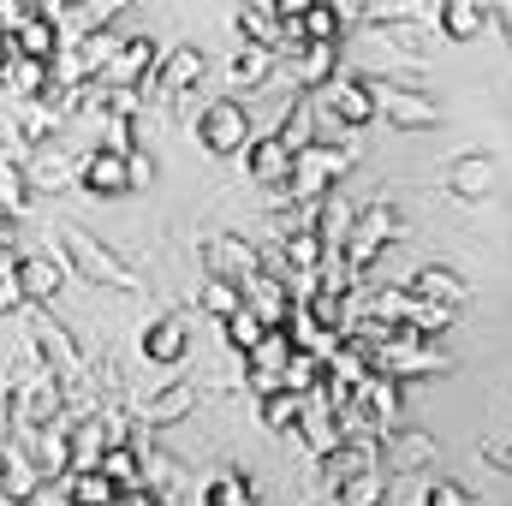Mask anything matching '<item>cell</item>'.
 Returning a JSON list of instances; mask_svg holds the SVG:
<instances>
[{
  "mask_svg": "<svg viewBox=\"0 0 512 506\" xmlns=\"http://www.w3.org/2000/svg\"><path fill=\"white\" fill-rule=\"evenodd\" d=\"M155 66H161V48H155L149 36H126V48H120L114 66L102 72V84H108V90H137V96H143V84L155 78Z\"/></svg>",
  "mask_w": 512,
  "mask_h": 506,
  "instance_id": "5bb4252c",
  "label": "cell"
},
{
  "mask_svg": "<svg viewBox=\"0 0 512 506\" xmlns=\"http://www.w3.org/2000/svg\"><path fill=\"white\" fill-rule=\"evenodd\" d=\"M6 42H12V60H36V66H54L60 60V30H54L48 6H24L18 12V30Z\"/></svg>",
  "mask_w": 512,
  "mask_h": 506,
  "instance_id": "7c38bea8",
  "label": "cell"
},
{
  "mask_svg": "<svg viewBox=\"0 0 512 506\" xmlns=\"http://www.w3.org/2000/svg\"><path fill=\"white\" fill-rule=\"evenodd\" d=\"M399 233H405V227H399V209H393V203H364V215H358V227H352V239H346V251L340 256L364 274V268H370Z\"/></svg>",
  "mask_w": 512,
  "mask_h": 506,
  "instance_id": "ba28073f",
  "label": "cell"
},
{
  "mask_svg": "<svg viewBox=\"0 0 512 506\" xmlns=\"http://www.w3.org/2000/svg\"><path fill=\"white\" fill-rule=\"evenodd\" d=\"M423 506H483V501H477V489H465L459 477H435V483L423 489Z\"/></svg>",
  "mask_w": 512,
  "mask_h": 506,
  "instance_id": "8d00e7d4",
  "label": "cell"
},
{
  "mask_svg": "<svg viewBox=\"0 0 512 506\" xmlns=\"http://www.w3.org/2000/svg\"><path fill=\"white\" fill-rule=\"evenodd\" d=\"M120 495H126V489H114L102 471H72V477H66V501L72 506H114Z\"/></svg>",
  "mask_w": 512,
  "mask_h": 506,
  "instance_id": "1f68e13d",
  "label": "cell"
},
{
  "mask_svg": "<svg viewBox=\"0 0 512 506\" xmlns=\"http://www.w3.org/2000/svg\"><path fill=\"white\" fill-rule=\"evenodd\" d=\"M382 501H387V471L376 465V471L352 477V483H346V489H340L328 506H382Z\"/></svg>",
  "mask_w": 512,
  "mask_h": 506,
  "instance_id": "836d02e7",
  "label": "cell"
},
{
  "mask_svg": "<svg viewBox=\"0 0 512 506\" xmlns=\"http://www.w3.org/2000/svg\"><path fill=\"white\" fill-rule=\"evenodd\" d=\"M489 12H495V6H477V0H441V6H435V24H441V36H453V42H471V36L489 24Z\"/></svg>",
  "mask_w": 512,
  "mask_h": 506,
  "instance_id": "4dcf8cb0",
  "label": "cell"
},
{
  "mask_svg": "<svg viewBox=\"0 0 512 506\" xmlns=\"http://www.w3.org/2000/svg\"><path fill=\"white\" fill-rule=\"evenodd\" d=\"M18 316H24V328H30V346L42 352L48 376L66 387V399H72V393H90V376H84V358H78V340H72V328H60V322L48 316V304H24Z\"/></svg>",
  "mask_w": 512,
  "mask_h": 506,
  "instance_id": "6da1fadb",
  "label": "cell"
},
{
  "mask_svg": "<svg viewBox=\"0 0 512 506\" xmlns=\"http://www.w3.org/2000/svg\"><path fill=\"white\" fill-rule=\"evenodd\" d=\"M197 405V387L191 381H179V387H155V393H131V423H143V429H161V423H173V417H185Z\"/></svg>",
  "mask_w": 512,
  "mask_h": 506,
  "instance_id": "2e32d148",
  "label": "cell"
},
{
  "mask_svg": "<svg viewBox=\"0 0 512 506\" xmlns=\"http://www.w3.org/2000/svg\"><path fill=\"white\" fill-rule=\"evenodd\" d=\"M256 417H262L268 429H280V435H298V417H304V399H298V393H268V399L256 405Z\"/></svg>",
  "mask_w": 512,
  "mask_h": 506,
  "instance_id": "d6a6232c",
  "label": "cell"
},
{
  "mask_svg": "<svg viewBox=\"0 0 512 506\" xmlns=\"http://www.w3.org/2000/svg\"><path fill=\"white\" fill-rule=\"evenodd\" d=\"M399 393H405V387L393 376H376V370L358 381V405L370 411V423H376L382 435H399V423H405V399H399Z\"/></svg>",
  "mask_w": 512,
  "mask_h": 506,
  "instance_id": "e0dca14e",
  "label": "cell"
},
{
  "mask_svg": "<svg viewBox=\"0 0 512 506\" xmlns=\"http://www.w3.org/2000/svg\"><path fill=\"white\" fill-rule=\"evenodd\" d=\"M60 251H66V268H72V274H84V280H96V286H114V292L143 298V280H137V268H126V262L108 251L96 233H84L78 221H66V227H60Z\"/></svg>",
  "mask_w": 512,
  "mask_h": 506,
  "instance_id": "7a4b0ae2",
  "label": "cell"
},
{
  "mask_svg": "<svg viewBox=\"0 0 512 506\" xmlns=\"http://www.w3.org/2000/svg\"><path fill=\"white\" fill-rule=\"evenodd\" d=\"M447 191H453L459 203H483V197L495 191V155H459V161L447 167Z\"/></svg>",
  "mask_w": 512,
  "mask_h": 506,
  "instance_id": "cb8c5ba5",
  "label": "cell"
},
{
  "mask_svg": "<svg viewBox=\"0 0 512 506\" xmlns=\"http://www.w3.org/2000/svg\"><path fill=\"white\" fill-rule=\"evenodd\" d=\"M203 72H209L203 48H197V42H179V48H167V54H161L155 78L143 84V102H149V108H173V102H185V96L203 84Z\"/></svg>",
  "mask_w": 512,
  "mask_h": 506,
  "instance_id": "5b68a950",
  "label": "cell"
},
{
  "mask_svg": "<svg viewBox=\"0 0 512 506\" xmlns=\"http://www.w3.org/2000/svg\"><path fill=\"white\" fill-rule=\"evenodd\" d=\"M316 102H322L340 126H370V120L382 114V108H376V84H370V78H358V72H340Z\"/></svg>",
  "mask_w": 512,
  "mask_h": 506,
  "instance_id": "8fae6325",
  "label": "cell"
},
{
  "mask_svg": "<svg viewBox=\"0 0 512 506\" xmlns=\"http://www.w3.org/2000/svg\"><path fill=\"white\" fill-rule=\"evenodd\" d=\"M358 167V155L346 143H310L298 161H292V185L280 191V203H322L334 197V185Z\"/></svg>",
  "mask_w": 512,
  "mask_h": 506,
  "instance_id": "3957f363",
  "label": "cell"
},
{
  "mask_svg": "<svg viewBox=\"0 0 512 506\" xmlns=\"http://www.w3.org/2000/svg\"><path fill=\"white\" fill-rule=\"evenodd\" d=\"M233 24H239V36L251 42V48H268V54H286V18H280V0H256V6H239L233 12Z\"/></svg>",
  "mask_w": 512,
  "mask_h": 506,
  "instance_id": "44dd1931",
  "label": "cell"
},
{
  "mask_svg": "<svg viewBox=\"0 0 512 506\" xmlns=\"http://www.w3.org/2000/svg\"><path fill=\"white\" fill-rule=\"evenodd\" d=\"M149 179H155V161H149V149H131V185H137V191H149Z\"/></svg>",
  "mask_w": 512,
  "mask_h": 506,
  "instance_id": "74e56055",
  "label": "cell"
},
{
  "mask_svg": "<svg viewBox=\"0 0 512 506\" xmlns=\"http://www.w3.org/2000/svg\"><path fill=\"white\" fill-rule=\"evenodd\" d=\"M6 161H12V155H6V149H0V167H6Z\"/></svg>",
  "mask_w": 512,
  "mask_h": 506,
  "instance_id": "60d3db41",
  "label": "cell"
},
{
  "mask_svg": "<svg viewBox=\"0 0 512 506\" xmlns=\"http://www.w3.org/2000/svg\"><path fill=\"white\" fill-rule=\"evenodd\" d=\"M376 84V78H370ZM376 108H382V120H393L399 131H435L447 114L435 108V96L429 90H411V84H376Z\"/></svg>",
  "mask_w": 512,
  "mask_h": 506,
  "instance_id": "9c48e42d",
  "label": "cell"
},
{
  "mask_svg": "<svg viewBox=\"0 0 512 506\" xmlns=\"http://www.w3.org/2000/svg\"><path fill=\"white\" fill-rule=\"evenodd\" d=\"M24 453H30V465H36L42 483H66L72 477V417L54 423V429H42V435H30Z\"/></svg>",
  "mask_w": 512,
  "mask_h": 506,
  "instance_id": "9a60e30c",
  "label": "cell"
},
{
  "mask_svg": "<svg viewBox=\"0 0 512 506\" xmlns=\"http://www.w3.org/2000/svg\"><path fill=\"white\" fill-rule=\"evenodd\" d=\"M292 72H298L304 96H310V90L322 96V90H328V84L340 78V48H334V42H310V48H304V54L292 60Z\"/></svg>",
  "mask_w": 512,
  "mask_h": 506,
  "instance_id": "f1b7e54d",
  "label": "cell"
},
{
  "mask_svg": "<svg viewBox=\"0 0 512 506\" xmlns=\"http://www.w3.org/2000/svg\"><path fill=\"white\" fill-rule=\"evenodd\" d=\"M0 453H6V435H0Z\"/></svg>",
  "mask_w": 512,
  "mask_h": 506,
  "instance_id": "b9f144b4",
  "label": "cell"
},
{
  "mask_svg": "<svg viewBox=\"0 0 512 506\" xmlns=\"http://www.w3.org/2000/svg\"><path fill=\"white\" fill-rule=\"evenodd\" d=\"M298 435H304V447L316 453V459H328L346 435H340V417H334V405L322 399V393H310L304 399V417H298Z\"/></svg>",
  "mask_w": 512,
  "mask_h": 506,
  "instance_id": "603a6c76",
  "label": "cell"
},
{
  "mask_svg": "<svg viewBox=\"0 0 512 506\" xmlns=\"http://www.w3.org/2000/svg\"><path fill=\"white\" fill-rule=\"evenodd\" d=\"M0 90H6V84H0Z\"/></svg>",
  "mask_w": 512,
  "mask_h": 506,
  "instance_id": "7bdbcfd3",
  "label": "cell"
},
{
  "mask_svg": "<svg viewBox=\"0 0 512 506\" xmlns=\"http://www.w3.org/2000/svg\"><path fill=\"white\" fill-rule=\"evenodd\" d=\"M131 447H137V465H143V489H155L167 506L191 489V471H185L179 459H167V453H161L149 435H131Z\"/></svg>",
  "mask_w": 512,
  "mask_h": 506,
  "instance_id": "4fadbf2b",
  "label": "cell"
},
{
  "mask_svg": "<svg viewBox=\"0 0 512 506\" xmlns=\"http://www.w3.org/2000/svg\"><path fill=\"white\" fill-rule=\"evenodd\" d=\"M483 459H489L495 471H512V441H507V447H501V441H489V447H483Z\"/></svg>",
  "mask_w": 512,
  "mask_h": 506,
  "instance_id": "f35d334b",
  "label": "cell"
},
{
  "mask_svg": "<svg viewBox=\"0 0 512 506\" xmlns=\"http://www.w3.org/2000/svg\"><path fill=\"white\" fill-rule=\"evenodd\" d=\"M24 179H30V197H60L78 185V161H66L60 149H36L24 155Z\"/></svg>",
  "mask_w": 512,
  "mask_h": 506,
  "instance_id": "ffe728a7",
  "label": "cell"
},
{
  "mask_svg": "<svg viewBox=\"0 0 512 506\" xmlns=\"http://www.w3.org/2000/svg\"><path fill=\"white\" fill-rule=\"evenodd\" d=\"M376 376H393L399 387L405 381H417V376H447L453 370V358L441 352V346H429L423 334H393L387 346H376V352H358Z\"/></svg>",
  "mask_w": 512,
  "mask_h": 506,
  "instance_id": "277c9868",
  "label": "cell"
},
{
  "mask_svg": "<svg viewBox=\"0 0 512 506\" xmlns=\"http://www.w3.org/2000/svg\"><path fill=\"white\" fill-rule=\"evenodd\" d=\"M292 149L280 143V137H256L251 143V179L256 185H268V191H286L292 185Z\"/></svg>",
  "mask_w": 512,
  "mask_h": 506,
  "instance_id": "4316f807",
  "label": "cell"
},
{
  "mask_svg": "<svg viewBox=\"0 0 512 506\" xmlns=\"http://www.w3.org/2000/svg\"><path fill=\"white\" fill-rule=\"evenodd\" d=\"M495 24H501V36L512 42V6H495Z\"/></svg>",
  "mask_w": 512,
  "mask_h": 506,
  "instance_id": "ab89813d",
  "label": "cell"
},
{
  "mask_svg": "<svg viewBox=\"0 0 512 506\" xmlns=\"http://www.w3.org/2000/svg\"><path fill=\"white\" fill-rule=\"evenodd\" d=\"M423 465H435V441L423 435V429H399V435H387L382 441V471H423Z\"/></svg>",
  "mask_w": 512,
  "mask_h": 506,
  "instance_id": "d4e9b609",
  "label": "cell"
},
{
  "mask_svg": "<svg viewBox=\"0 0 512 506\" xmlns=\"http://www.w3.org/2000/svg\"><path fill=\"white\" fill-rule=\"evenodd\" d=\"M203 268H209V280H227V286L245 292L262 274V251H256L251 239H239V233H209L203 239Z\"/></svg>",
  "mask_w": 512,
  "mask_h": 506,
  "instance_id": "52a82bcc",
  "label": "cell"
},
{
  "mask_svg": "<svg viewBox=\"0 0 512 506\" xmlns=\"http://www.w3.org/2000/svg\"><path fill=\"white\" fill-rule=\"evenodd\" d=\"M60 286H66V262L60 256H48V251L18 256V292H24V304H48Z\"/></svg>",
  "mask_w": 512,
  "mask_h": 506,
  "instance_id": "d6986e66",
  "label": "cell"
},
{
  "mask_svg": "<svg viewBox=\"0 0 512 506\" xmlns=\"http://www.w3.org/2000/svg\"><path fill=\"white\" fill-rule=\"evenodd\" d=\"M191 352V334H185V316H155L143 328V358L149 364H179Z\"/></svg>",
  "mask_w": 512,
  "mask_h": 506,
  "instance_id": "484cf974",
  "label": "cell"
},
{
  "mask_svg": "<svg viewBox=\"0 0 512 506\" xmlns=\"http://www.w3.org/2000/svg\"><path fill=\"white\" fill-rule=\"evenodd\" d=\"M12 126H18V143H24V155H36V149H48L60 131H66V114L42 96V102H18L12 108Z\"/></svg>",
  "mask_w": 512,
  "mask_h": 506,
  "instance_id": "ac0fdd59",
  "label": "cell"
},
{
  "mask_svg": "<svg viewBox=\"0 0 512 506\" xmlns=\"http://www.w3.org/2000/svg\"><path fill=\"white\" fill-rule=\"evenodd\" d=\"M417 298H429V304H441V310H459L465 304V274H453V268H441V262H423V268H411V280H405Z\"/></svg>",
  "mask_w": 512,
  "mask_h": 506,
  "instance_id": "7402d4cb",
  "label": "cell"
},
{
  "mask_svg": "<svg viewBox=\"0 0 512 506\" xmlns=\"http://www.w3.org/2000/svg\"><path fill=\"white\" fill-rule=\"evenodd\" d=\"M197 143L209 149V155H239V149H251V120H245V108L233 102V96H215L209 108H197Z\"/></svg>",
  "mask_w": 512,
  "mask_h": 506,
  "instance_id": "8992f818",
  "label": "cell"
},
{
  "mask_svg": "<svg viewBox=\"0 0 512 506\" xmlns=\"http://www.w3.org/2000/svg\"><path fill=\"white\" fill-rule=\"evenodd\" d=\"M78 191H90V197H126V191H137L131 185V149H114V143L90 149L78 161Z\"/></svg>",
  "mask_w": 512,
  "mask_h": 506,
  "instance_id": "30bf717a",
  "label": "cell"
},
{
  "mask_svg": "<svg viewBox=\"0 0 512 506\" xmlns=\"http://www.w3.org/2000/svg\"><path fill=\"white\" fill-rule=\"evenodd\" d=\"M203 506H262V489L239 465H221V471L203 477Z\"/></svg>",
  "mask_w": 512,
  "mask_h": 506,
  "instance_id": "83f0119b",
  "label": "cell"
},
{
  "mask_svg": "<svg viewBox=\"0 0 512 506\" xmlns=\"http://www.w3.org/2000/svg\"><path fill=\"white\" fill-rule=\"evenodd\" d=\"M197 310H209L215 322H227V316H239V310H245V292H239V286H227V280H209V286H203V298H197Z\"/></svg>",
  "mask_w": 512,
  "mask_h": 506,
  "instance_id": "e575fe53",
  "label": "cell"
},
{
  "mask_svg": "<svg viewBox=\"0 0 512 506\" xmlns=\"http://www.w3.org/2000/svg\"><path fill=\"white\" fill-rule=\"evenodd\" d=\"M221 334H227V340H233L245 358H251L256 346L268 340V328H262V316H256V310H239V316H227V322H221Z\"/></svg>",
  "mask_w": 512,
  "mask_h": 506,
  "instance_id": "d590c367",
  "label": "cell"
},
{
  "mask_svg": "<svg viewBox=\"0 0 512 506\" xmlns=\"http://www.w3.org/2000/svg\"><path fill=\"white\" fill-rule=\"evenodd\" d=\"M274 60L280 54H268V48H251V42H239L233 48V60H227V90H262L268 84V72H274Z\"/></svg>",
  "mask_w": 512,
  "mask_h": 506,
  "instance_id": "f546056e",
  "label": "cell"
}]
</instances>
